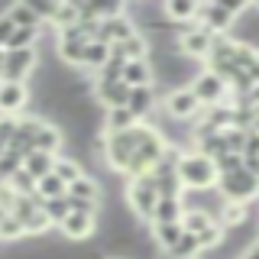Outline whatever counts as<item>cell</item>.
Instances as JSON below:
<instances>
[{"instance_id": "32", "label": "cell", "mask_w": 259, "mask_h": 259, "mask_svg": "<svg viewBox=\"0 0 259 259\" xmlns=\"http://www.w3.org/2000/svg\"><path fill=\"white\" fill-rule=\"evenodd\" d=\"M246 133L249 130H227L224 133V140H227V149L233 152V156H243V149H246Z\"/></svg>"}, {"instance_id": "15", "label": "cell", "mask_w": 259, "mask_h": 259, "mask_svg": "<svg viewBox=\"0 0 259 259\" xmlns=\"http://www.w3.org/2000/svg\"><path fill=\"white\" fill-rule=\"evenodd\" d=\"M182 217H185L182 198H159V204H156V210H152L149 224H182Z\"/></svg>"}, {"instance_id": "1", "label": "cell", "mask_w": 259, "mask_h": 259, "mask_svg": "<svg viewBox=\"0 0 259 259\" xmlns=\"http://www.w3.org/2000/svg\"><path fill=\"white\" fill-rule=\"evenodd\" d=\"M175 175H178V182H182V188L191 191V194H204V191L217 188V165H214V159L198 156L194 149H185Z\"/></svg>"}, {"instance_id": "12", "label": "cell", "mask_w": 259, "mask_h": 259, "mask_svg": "<svg viewBox=\"0 0 259 259\" xmlns=\"http://www.w3.org/2000/svg\"><path fill=\"white\" fill-rule=\"evenodd\" d=\"M62 146H65V133H62L59 126H52V123H46V120H42V126H39L36 136H32V149L46 152V156H59Z\"/></svg>"}, {"instance_id": "22", "label": "cell", "mask_w": 259, "mask_h": 259, "mask_svg": "<svg viewBox=\"0 0 259 259\" xmlns=\"http://www.w3.org/2000/svg\"><path fill=\"white\" fill-rule=\"evenodd\" d=\"M214 214H207V210H198V207H188L185 210V217H182V227H185V233H204L207 227H214Z\"/></svg>"}, {"instance_id": "10", "label": "cell", "mask_w": 259, "mask_h": 259, "mask_svg": "<svg viewBox=\"0 0 259 259\" xmlns=\"http://www.w3.org/2000/svg\"><path fill=\"white\" fill-rule=\"evenodd\" d=\"M94 101L101 104L104 110L126 107V101H130V88L123 84V81H94Z\"/></svg>"}, {"instance_id": "30", "label": "cell", "mask_w": 259, "mask_h": 259, "mask_svg": "<svg viewBox=\"0 0 259 259\" xmlns=\"http://www.w3.org/2000/svg\"><path fill=\"white\" fill-rule=\"evenodd\" d=\"M20 168H23V156H16L13 149H7L4 156H0V178H4V182H10Z\"/></svg>"}, {"instance_id": "11", "label": "cell", "mask_w": 259, "mask_h": 259, "mask_svg": "<svg viewBox=\"0 0 259 259\" xmlns=\"http://www.w3.org/2000/svg\"><path fill=\"white\" fill-rule=\"evenodd\" d=\"M156 84L149 88H130V101H126V110L133 113L140 123H146V120L152 117V110H156Z\"/></svg>"}, {"instance_id": "24", "label": "cell", "mask_w": 259, "mask_h": 259, "mask_svg": "<svg viewBox=\"0 0 259 259\" xmlns=\"http://www.w3.org/2000/svg\"><path fill=\"white\" fill-rule=\"evenodd\" d=\"M52 175H59L65 185H71V182H78V178L84 175V168H81V162H78V159H71V156H55Z\"/></svg>"}, {"instance_id": "27", "label": "cell", "mask_w": 259, "mask_h": 259, "mask_svg": "<svg viewBox=\"0 0 259 259\" xmlns=\"http://www.w3.org/2000/svg\"><path fill=\"white\" fill-rule=\"evenodd\" d=\"M168 256H175V259H201V243L194 233H182V240L175 243V249Z\"/></svg>"}, {"instance_id": "37", "label": "cell", "mask_w": 259, "mask_h": 259, "mask_svg": "<svg viewBox=\"0 0 259 259\" xmlns=\"http://www.w3.org/2000/svg\"><path fill=\"white\" fill-rule=\"evenodd\" d=\"M240 259H259V240H256V243H249V246L240 253Z\"/></svg>"}, {"instance_id": "13", "label": "cell", "mask_w": 259, "mask_h": 259, "mask_svg": "<svg viewBox=\"0 0 259 259\" xmlns=\"http://www.w3.org/2000/svg\"><path fill=\"white\" fill-rule=\"evenodd\" d=\"M198 7L201 4H194V0H168V4L159 7V10L172 26H188V23L198 20Z\"/></svg>"}, {"instance_id": "38", "label": "cell", "mask_w": 259, "mask_h": 259, "mask_svg": "<svg viewBox=\"0 0 259 259\" xmlns=\"http://www.w3.org/2000/svg\"><path fill=\"white\" fill-rule=\"evenodd\" d=\"M4 62H7V49H0V78H4Z\"/></svg>"}, {"instance_id": "9", "label": "cell", "mask_w": 259, "mask_h": 259, "mask_svg": "<svg viewBox=\"0 0 259 259\" xmlns=\"http://www.w3.org/2000/svg\"><path fill=\"white\" fill-rule=\"evenodd\" d=\"M29 104V88L16 81H0V113L4 117H23Z\"/></svg>"}, {"instance_id": "31", "label": "cell", "mask_w": 259, "mask_h": 259, "mask_svg": "<svg viewBox=\"0 0 259 259\" xmlns=\"http://www.w3.org/2000/svg\"><path fill=\"white\" fill-rule=\"evenodd\" d=\"M214 165H217V178L233 175V172H240V168H243V156H233V152H227V156L214 159Z\"/></svg>"}, {"instance_id": "6", "label": "cell", "mask_w": 259, "mask_h": 259, "mask_svg": "<svg viewBox=\"0 0 259 259\" xmlns=\"http://www.w3.org/2000/svg\"><path fill=\"white\" fill-rule=\"evenodd\" d=\"M36 68H39V52H36V49H16V52H7L4 78H0V81H16V84H26L29 75Z\"/></svg>"}, {"instance_id": "5", "label": "cell", "mask_w": 259, "mask_h": 259, "mask_svg": "<svg viewBox=\"0 0 259 259\" xmlns=\"http://www.w3.org/2000/svg\"><path fill=\"white\" fill-rule=\"evenodd\" d=\"M191 94L201 101V107H217V104H227V81L217 78L214 71H198L191 78Z\"/></svg>"}, {"instance_id": "33", "label": "cell", "mask_w": 259, "mask_h": 259, "mask_svg": "<svg viewBox=\"0 0 259 259\" xmlns=\"http://www.w3.org/2000/svg\"><path fill=\"white\" fill-rule=\"evenodd\" d=\"M16 198H20V194H16L13 188H10V185H0V210H7V214H10V210H13V204H16Z\"/></svg>"}, {"instance_id": "41", "label": "cell", "mask_w": 259, "mask_h": 259, "mask_svg": "<svg viewBox=\"0 0 259 259\" xmlns=\"http://www.w3.org/2000/svg\"><path fill=\"white\" fill-rule=\"evenodd\" d=\"M256 62H259V55H256Z\"/></svg>"}, {"instance_id": "18", "label": "cell", "mask_w": 259, "mask_h": 259, "mask_svg": "<svg viewBox=\"0 0 259 259\" xmlns=\"http://www.w3.org/2000/svg\"><path fill=\"white\" fill-rule=\"evenodd\" d=\"M185 227L182 224H152V240H156L159 249H165V253H172L175 243L182 240Z\"/></svg>"}, {"instance_id": "29", "label": "cell", "mask_w": 259, "mask_h": 259, "mask_svg": "<svg viewBox=\"0 0 259 259\" xmlns=\"http://www.w3.org/2000/svg\"><path fill=\"white\" fill-rule=\"evenodd\" d=\"M7 185H10V188H13L16 194H23V198H29V194H36V178H32V175L26 172V168H20V172H16V175H13V178H10Z\"/></svg>"}, {"instance_id": "8", "label": "cell", "mask_w": 259, "mask_h": 259, "mask_svg": "<svg viewBox=\"0 0 259 259\" xmlns=\"http://www.w3.org/2000/svg\"><path fill=\"white\" fill-rule=\"evenodd\" d=\"M59 233H62V240H68V243H88L97 233V217H91V214H75V210H71V214L62 221Z\"/></svg>"}, {"instance_id": "36", "label": "cell", "mask_w": 259, "mask_h": 259, "mask_svg": "<svg viewBox=\"0 0 259 259\" xmlns=\"http://www.w3.org/2000/svg\"><path fill=\"white\" fill-rule=\"evenodd\" d=\"M243 168L249 175H259V156H243Z\"/></svg>"}, {"instance_id": "14", "label": "cell", "mask_w": 259, "mask_h": 259, "mask_svg": "<svg viewBox=\"0 0 259 259\" xmlns=\"http://www.w3.org/2000/svg\"><path fill=\"white\" fill-rule=\"evenodd\" d=\"M123 84H126V88H149V84H156V68H152V62H149V59L126 62V68H123Z\"/></svg>"}, {"instance_id": "25", "label": "cell", "mask_w": 259, "mask_h": 259, "mask_svg": "<svg viewBox=\"0 0 259 259\" xmlns=\"http://www.w3.org/2000/svg\"><path fill=\"white\" fill-rule=\"evenodd\" d=\"M42 214L49 217V224H52L55 230H59V227H62V221H65V217L71 214L68 194H65V198H52V201H42Z\"/></svg>"}, {"instance_id": "43", "label": "cell", "mask_w": 259, "mask_h": 259, "mask_svg": "<svg viewBox=\"0 0 259 259\" xmlns=\"http://www.w3.org/2000/svg\"><path fill=\"white\" fill-rule=\"evenodd\" d=\"M256 178H259V175H256Z\"/></svg>"}, {"instance_id": "40", "label": "cell", "mask_w": 259, "mask_h": 259, "mask_svg": "<svg viewBox=\"0 0 259 259\" xmlns=\"http://www.w3.org/2000/svg\"><path fill=\"white\" fill-rule=\"evenodd\" d=\"M4 152H7V143H0V156H4Z\"/></svg>"}, {"instance_id": "34", "label": "cell", "mask_w": 259, "mask_h": 259, "mask_svg": "<svg viewBox=\"0 0 259 259\" xmlns=\"http://www.w3.org/2000/svg\"><path fill=\"white\" fill-rule=\"evenodd\" d=\"M13 20L10 16H7V10L0 13V49H7V42H10V36H13Z\"/></svg>"}, {"instance_id": "20", "label": "cell", "mask_w": 259, "mask_h": 259, "mask_svg": "<svg viewBox=\"0 0 259 259\" xmlns=\"http://www.w3.org/2000/svg\"><path fill=\"white\" fill-rule=\"evenodd\" d=\"M107 59H110V46H104V42H88L84 46V59H81V68H88V71H101L104 65H107Z\"/></svg>"}, {"instance_id": "28", "label": "cell", "mask_w": 259, "mask_h": 259, "mask_svg": "<svg viewBox=\"0 0 259 259\" xmlns=\"http://www.w3.org/2000/svg\"><path fill=\"white\" fill-rule=\"evenodd\" d=\"M23 237H26V233H23V224L16 221L13 214H7L4 221H0V243H16Z\"/></svg>"}, {"instance_id": "39", "label": "cell", "mask_w": 259, "mask_h": 259, "mask_svg": "<svg viewBox=\"0 0 259 259\" xmlns=\"http://www.w3.org/2000/svg\"><path fill=\"white\" fill-rule=\"evenodd\" d=\"M253 133H259V113H256V120H253Z\"/></svg>"}, {"instance_id": "35", "label": "cell", "mask_w": 259, "mask_h": 259, "mask_svg": "<svg viewBox=\"0 0 259 259\" xmlns=\"http://www.w3.org/2000/svg\"><path fill=\"white\" fill-rule=\"evenodd\" d=\"M243 156H259V133H253V130L246 133V149H243Z\"/></svg>"}, {"instance_id": "42", "label": "cell", "mask_w": 259, "mask_h": 259, "mask_svg": "<svg viewBox=\"0 0 259 259\" xmlns=\"http://www.w3.org/2000/svg\"><path fill=\"white\" fill-rule=\"evenodd\" d=\"M168 259H175V256H168Z\"/></svg>"}, {"instance_id": "4", "label": "cell", "mask_w": 259, "mask_h": 259, "mask_svg": "<svg viewBox=\"0 0 259 259\" xmlns=\"http://www.w3.org/2000/svg\"><path fill=\"white\" fill-rule=\"evenodd\" d=\"M210 46H214V32H207L198 23H188V26H178V52L185 59H204L210 55Z\"/></svg>"}, {"instance_id": "26", "label": "cell", "mask_w": 259, "mask_h": 259, "mask_svg": "<svg viewBox=\"0 0 259 259\" xmlns=\"http://www.w3.org/2000/svg\"><path fill=\"white\" fill-rule=\"evenodd\" d=\"M39 36H42V29H13L10 42H7V52H16V49H36Z\"/></svg>"}, {"instance_id": "2", "label": "cell", "mask_w": 259, "mask_h": 259, "mask_svg": "<svg viewBox=\"0 0 259 259\" xmlns=\"http://www.w3.org/2000/svg\"><path fill=\"white\" fill-rule=\"evenodd\" d=\"M217 191L224 194V201L246 204V201H256L259 198V178L249 175L246 168H240V172H233V175L217 178Z\"/></svg>"}, {"instance_id": "23", "label": "cell", "mask_w": 259, "mask_h": 259, "mask_svg": "<svg viewBox=\"0 0 259 259\" xmlns=\"http://www.w3.org/2000/svg\"><path fill=\"white\" fill-rule=\"evenodd\" d=\"M68 194V185L62 182L59 175H46L36 182V198L39 201H52V198H65Z\"/></svg>"}, {"instance_id": "16", "label": "cell", "mask_w": 259, "mask_h": 259, "mask_svg": "<svg viewBox=\"0 0 259 259\" xmlns=\"http://www.w3.org/2000/svg\"><path fill=\"white\" fill-rule=\"evenodd\" d=\"M68 198H78V201H91V204H101V182L94 175H81L78 182L68 185Z\"/></svg>"}, {"instance_id": "7", "label": "cell", "mask_w": 259, "mask_h": 259, "mask_svg": "<svg viewBox=\"0 0 259 259\" xmlns=\"http://www.w3.org/2000/svg\"><path fill=\"white\" fill-rule=\"evenodd\" d=\"M204 110L201 107V101L191 94V88L185 84V88H172L165 97V113L172 120H198V113Z\"/></svg>"}, {"instance_id": "17", "label": "cell", "mask_w": 259, "mask_h": 259, "mask_svg": "<svg viewBox=\"0 0 259 259\" xmlns=\"http://www.w3.org/2000/svg\"><path fill=\"white\" fill-rule=\"evenodd\" d=\"M140 120L133 117L126 107H113V110H104V123H101V133H123V130L136 126Z\"/></svg>"}, {"instance_id": "3", "label": "cell", "mask_w": 259, "mask_h": 259, "mask_svg": "<svg viewBox=\"0 0 259 259\" xmlns=\"http://www.w3.org/2000/svg\"><path fill=\"white\" fill-rule=\"evenodd\" d=\"M156 204H159V194H156V188H152L149 175L126 182V207L133 210V217H140V221H152Z\"/></svg>"}, {"instance_id": "21", "label": "cell", "mask_w": 259, "mask_h": 259, "mask_svg": "<svg viewBox=\"0 0 259 259\" xmlns=\"http://www.w3.org/2000/svg\"><path fill=\"white\" fill-rule=\"evenodd\" d=\"M52 165H55V156H46V152L32 149L29 156H23V168H26L36 182H39V178H46V175H52Z\"/></svg>"}, {"instance_id": "19", "label": "cell", "mask_w": 259, "mask_h": 259, "mask_svg": "<svg viewBox=\"0 0 259 259\" xmlns=\"http://www.w3.org/2000/svg\"><path fill=\"white\" fill-rule=\"evenodd\" d=\"M7 16H10L13 26H20V29H42V20L36 16V10H32L29 4H10L7 7Z\"/></svg>"}]
</instances>
